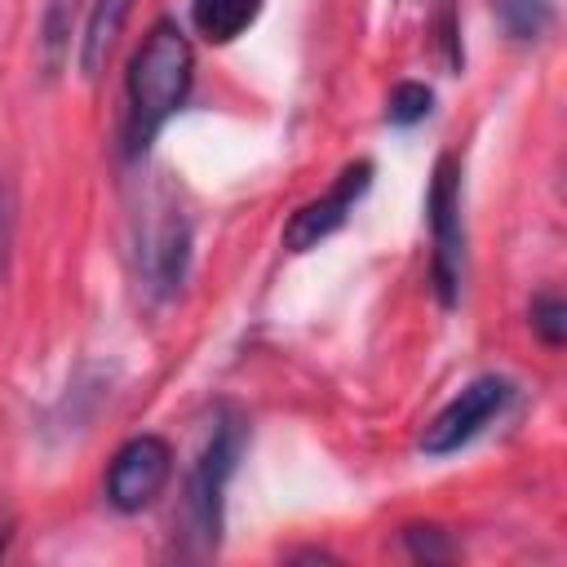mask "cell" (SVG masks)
<instances>
[{"label":"cell","mask_w":567,"mask_h":567,"mask_svg":"<svg viewBox=\"0 0 567 567\" xmlns=\"http://www.w3.org/2000/svg\"><path fill=\"white\" fill-rule=\"evenodd\" d=\"M190 80H195V53L190 40L177 22L159 18L124 75V151L142 155L159 128L182 111V102L190 97Z\"/></svg>","instance_id":"cell-1"},{"label":"cell","mask_w":567,"mask_h":567,"mask_svg":"<svg viewBox=\"0 0 567 567\" xmlns=\"http://www.w3.org/2000/svg\"><path fill=\"white\" fill-rule=\"evenodd\" d=\"M248 443V416L239 408H217L208 439L199 443L190 470H186V496H182V518L186 536L195 540L199 554H213L221 545L226 527V487L235 478V465Z\"/></svg>","instance_id":"cell-2"},{"label":"cell","mask_w":567,"mask_h":567,"mask_svg":"<svg viewBox=\"0 0 567 567\" xmlns=\"http://www.w3.org/2000/svg\"><path fill=\"white\" fill-rule=\"evenodd\" d=\"M425 221L434 239L430 257V279L443 306H456L461 279H465V217H461V159L439 155L425 190Z\"/></svg>","instance_id":"cell-3"},{"label":"cell","mask_w":567,"mask_h":567,"mask_svg":"<svg viewBox=\"0 0 567 567\" xmlns=\"http://www.w3.org/2000/svg\"><path fill=\"white\" fill-rule=\"evenodd\" d=\"M514 399V381L487 372V377H474L461 394H452L434 416L430 425L421 430V452L425 456H452L461 452L470 439H478Z\"/></svg>","instance_id":"cell-4"},{"label":"cell","mask_w":567,"mask_h":567,"mask_svg":"<svg viewBox=\"0 0 567 567\" xmlns=\"http://www.w3.org/2000/svg\"><path fill=\"white\" fill-rule=\"evenodd\" d=\"M173 478V447L159 434H133L106 470V501L120 514H137L146 509Z\"/></svg>","instance_id":"cell-5"},{"label":"cell","mask_w":567,"mask_h":567,"mask_svg":"<svg viewBox=\"0 0 567 567\" xmlns=\"http://www.w3.org/2000/svg\"><path fill=\"white\" fill-rule=\"evenodd\" d=\"M368 186H372V159L346 164V168L337 173V182H332L319 199L301 204V208L288 217V226H284V248H288V252H310V248H319L328 235H337V230L346 226V217H350L354 204L368 195Z\"/></svg>","instance_id":"cell-6"},{"label":"cell","mask_w":567,"mask_h":567,"mask_svg":"<svg viewBox=\"0 0 567 567\" xmlns=\"http://www.w3.org/2000/svg\"><path fill=\"white\" fill-rule=\"evenodd\" d=\"M190 270V226L182 213H164L142 235V279L155 297H173Z\"/></svg>","instance_id":"cell-7"},{"label":"cell","mask_w":567,"mask_h":567,"mask_svg":"<svg viewBox=\"0 0 567 567\" xmlns=\"http://www.w3.org/2000/svg\"><path fill=\"white\" fill-rule=\"evenodd\" d=\"M128 9H133V0H93L89 27H84V35H80V71H84L89 80L106 66V58H111V49H115L124 22H128Z\"/></svg>","instance_id":"cell-8"},{"label":"cell","mask_w":567,"mask_h":567,"mask_svg":"<svg viewBox=\"0 0 567 567\" xmlns=\"http://www.w3.org/2000/svg\"><path fill=\"white\" fill-rule=\"evenodd\" d=\"M75 18H80V0H44V13H40V66H44L49 80H58L62 66L71 62Z\"/></svg>","instance_id":"cell-9"},{"label":"cell","mask_w":567,"mask_h":567,"mask_svg":"<svg viewBox=\"0 0 567 567\" xmlns=\"http://www.w3.org/2000/svg\"><path fill=\"white\" fill-rule=\"evenodd\" d=\"M261 13V0H190V22L208 44H230Z\"/></svg>","instance_id":"cell-10"},{"label":"cell","mask_w":567,"mask_h":567,"mask_svg":"<svg viewBox=\"0 0 567 567\" xmlns=\"http://www.w3.org/2000/svg\"><path fill=\"white\" fill-rule=\"evenodd\" d=\"M492 13L501 22V31L518 44L540 40L554 27V0H492Z\"/></svg>","instance_id":"cell-11"},{"label":"cell","mask_w":567,"mask_h":567,"mask_svg":"<svg viewBox=\"0 0 567 567\" xmlns=\"http://www.w3.org/2000/svg\"><path fill=\"white\" fill-rule=\"evenodd\" d=\"M399 545L412 563H452L456 558V540L439 523H408L399 532Z\"/></svg>","instance_id":"cell-12"},{"label":"cell","mask_w":567,"mask_h":567,"mask_svg":"<svg viewBox=\"0 0 567 567\" xmlns=\"http://www.w3.org/2000/svg\"><path fill=\"white\" fill-rule=\"evenodd\" d=\"M430 106H434L430 84L403 80V84H394V93H390V102H385V120L399 124V128H412V124H421V120L430 115Z\"/></svg>","instance_id":"cell-13"},{"label":"cell","mask_w":567,"mask_h":567,"mask_svg":"<svg viewBox=\"0 0 567 567\" xmlns=\"http://www.w3.org/2000/svg\"><path fill=\"white\" fill-rule=\"evenodd\" d=\"M527 319H532V332H536L549 350H558V346L567 341V306H563L558 292H540V297L532 301Z\"/></svg>","instance_id":"cell-14"},{"label":"cell","mask_w":567,"mask_h":567,"mask_svg":"<svg viewBox=\"0 0 567 567\" xmlns=\"http://www.w3.org/2000/svg\"><path fill=\"white\" fill-rule=\"evenodd\" d=\"M13 239H18V195H13V182L0 177V288L13 266Z\"/></svg>","instance_id":"cell-15"},{"label":"cell","mask_w":567,"mask_h":567,"mask_svg":"<svg viewBox=\"0 0 567 567\" xmlns=\"http://www.w3.org/2000/svg\"><path fill=\"white\" fill-rule=\"evenodd\" d=\"M9 540H13V518H9V514H0V558H4Z\"/></svg>","instance_id":"cell-16"}]
</instances>
